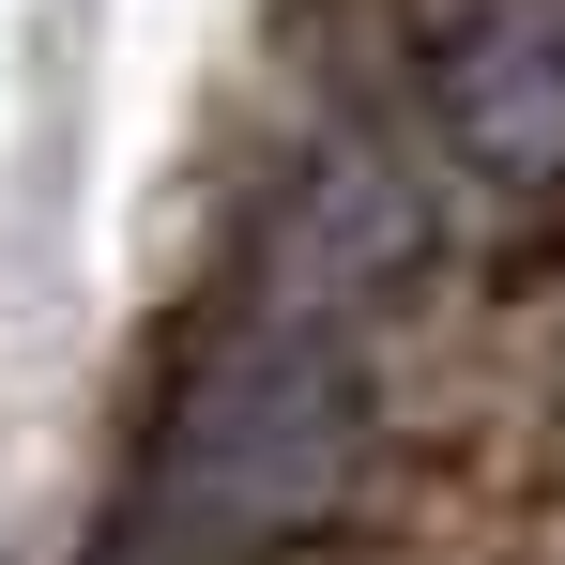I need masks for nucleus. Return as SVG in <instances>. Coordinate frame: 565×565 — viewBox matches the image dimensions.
Segmentation results:
<instances>
[{
    "instance_id": "nucleus-1",
    "label": "nucleus",
    "mask_w": 565,
    "mask_h": 565,
    "mask_svg": "<svg viewBox=\"0 0 565 565\" xmlns=\"http://www.w3.org/2000/svg\"><path fill=\"white\" fill-rule=\"evenodd\" d=\"M367 459V367L337 337V306L245 276L199 306V337L153 382V428H138V504H122V551L138 565H245L306 535Z\"/></svg>"
}]
</instances>
